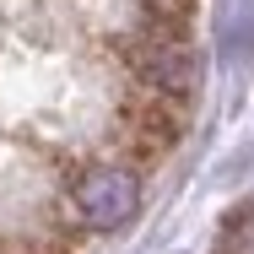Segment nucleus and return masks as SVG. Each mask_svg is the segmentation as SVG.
<instances>
[{
  "label": "nucleus",
  "mask_w": 254,
  "mask_h": 254,
  "mask_svg": "<svg viewBox=\"0 0 254 254\" xmlns=\"http://www.w3.org/2000/svg\"><path fill=\"white\" fill-rule=\"evenodd\" d=\"M119 54L135 70V81H146V87H157V92H168V98H179V103H190L195 87H200V65H195L184 33L135 27L130 38H119Z\"/></svg>",
  "instance_id": "obj_1"
},
{
  "label": "nucleus",
  "mask_w": 254,
  "mask_h": 254,
  "mask_svg": "<svg viewBox=\"0 0 254 254\" xmlns=\"http://www.w3.org/2000/svg\"><path fill=\"white\" fill-rule=\"evenodd\" d=\"M65 200L76 205V216L87 227L108 233V227H125L141 211V184L125 162H87L65 179Z\"/></svg>",
  "instance_id": "obj_2"
},
{
  "label": "nucleus",
  "mask_w": 254,
  "mask_h": 254,
  "mask_svg": "<svg viewBox=\"0 0 254 254\" xmlns=\"http://www.w3.org/2000/svg\"><path fill=\"white\" fill-rule=\"evenodd\" d=\"M184 103L168 98V92H157V87H146V81H135L125 98H119V125L125 130H135V135H146L152 146H179V135H184Z\"/></svg>",
  "instance_id": "obj_3"
},
{
  "label": "nucleus",
  "mask_w": 254,
  "mask_h": 254,
  "mask_svg": "<svg viewBox=\"0 0 254 254\" xmlns=\"http://www.w3.org/2000/svg\"><path fill=\"white\" fill-rule=\"evenodd\" d=\"M222 254H254V211L222 227Z\"/></svg>",
  "instance_id": "obj_4"
}]
</instances>
